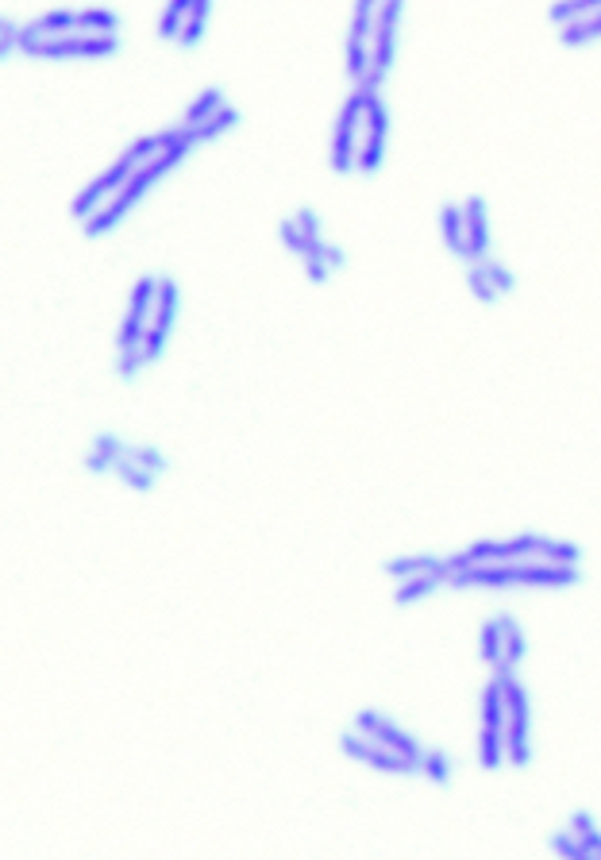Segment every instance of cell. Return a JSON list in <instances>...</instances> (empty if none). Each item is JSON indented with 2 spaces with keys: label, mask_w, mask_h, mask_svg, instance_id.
Here are the masks:
<instances>
[{
  "label": "cell",
  "mask_w": 601,
  "mask_h": 860,
  "mask_svg": "<svg viewBox=\"0 0 601 860\" xmlns=\"http://www.w3.org/2000/svg\"><path fill=\"white\" fill-rule=\"evenodd\" d=\"M162 140V151L154 155L151 162H143L140 170H135L132 178H128V185L116 193L112 201H104L101 209H96L89 221H81V232L89 235V240H101V235H109L116 224L128 221V213H132L135 205H140L143 198H147L151 185H159L162 178L170 174V170L177 166L182 159H190V151L197 148V135H193V128H166V132H159Z\"/></svg>",
  "instance_id": "obj_1"
},
{
  "label": "cell",
  "mask_w": 601,
  "mask_h": 860,
  "mask_svg": "<svg viewBox=\"0 0 601 860\" xmlns=\"http://www.w3.org/2000/svg\"><path fill=\"white\" fill-rule=\"evenodd\" d=\"M579 579V567L571 564H543V559H506V564H478L467 571H455L448 579L451 590L486 587V590H509V587H571Z\"/></svg>",
  "instance_id": "obj_2"
},
{
  "label": "cell",
  "mask_w": 601,
  "mask_h": 860,
  "mask_svg": "<svg viewBox=\"0 0 601 860\" xmlns=\"http://www.w3.org/2000/svg\"><path fill=\"white\" fill-rule=\"evenodd\" d=\"M162 151V140L159 135H143V140H135L132 148L124 151L116 162H112L109 170H104L101 178H93V182L85 185V190L74 198V205H70V213H74V221H89V216L96 213V209L104 205V201H112L120 190L128 185V178L135 174V170L143 166V162H151L154 155Z\"/></svg>",
  "instance_id": "obj_3"
},
{
  "label": "cell",
  "mask_w": 601,
  "mask_h": 860,
  "mask_svg": "<svg viewBox=\"0 0 601 860\" xmlns=\"http://www.w3.org/2000/svg\"><path fill=\"white\" fill-rule=\"evenodd\" d=\"M462 556L470 567L478 564H506V559H543V564H579V545L571 540H548L540 533H521L513 540H478Z\"/></svg>",
  "instance_id": "obj_4"
},
{
  "label": "cell",
  "mask_w": 601,
  "mask_h": 860,
  "mask_svg": "<svg viewBox=\"0 0 601 860\" xmlns=\"http://www.w3.org/2000/svg\"><path fill=\"white\" fill-rule=\"evenodd\" d=\"M375 97V89L367 85H355V93L344 101L336 117V128H332V151H328V162L336 174H352L355 170V159H359V140H363V117H367V104Z\"/></svg>",
  "instance_id": "obj_5"
},
{
  "label": "cell",
  "mask_w": 601,
  "mask_h": 860,
  "mask_svg": "<svg viewBox=\"0 0 601 860\" xmlns=\"http://www.w3.org/2000/svg\"><path fill=\"white\" fill-rule=\"evenodd\" d=\"M501 679V691H506V760L513 768L532 765V710H528V695L524 687L513 679V671H493Z\"/></svg>",
  "instance_id": "obj_6"
},
{
  "label": "cell",
  "mask_w": 601,
  "mask_h": 860,
  "mask_svg": "<svg viewBox=\"0 0 601 860\" xmlns=\"http://www.w3.org/2000/svg\"><path fill=\"white\" fill-rule=\"evenodd\" d=\"M401 16H405V0H381L378 4V20H375V36H370V74L363 85L381 89L389 67H394V51H397V31H401Z\"/></svg>",
  "instance_id": "obj_7"
},
{
  "label": "cell",
  "mask_w": 601,
  "mask_h": 860,
  "mask_svg": "<svg viewBox=\"0 0 601 860\" xmlns=\"http://www.w3.org/2000/svg\"><path fill=\"white\" fill-rule=\"evenodd\" d=\"M478 757L490 772L506 765V691H501L498 676L482 691V745H478Z\"/></svg>",
  "instance_id": "obj_8"
},
{
  "label": "cell",
  "mask_w": 601,
  "mask_h": 860,
  "mask_svg": "<svg viewBox=\"0 0 601 860\" xmlns=\"http://www.w3.org/2000/svg\"><path fill=\"white\" fill-rule=\"evenodd\" d=\"M120 51L116 36H62V39H43V43L28 47L23 54L31 59H47V62H67V59H109Z\"/></svg>",
  "instance_id": "obj_9"
},
{
  "label": "cell",
  "mask_w": 601,
  "mask_h": 860,
  "mask_svg": "<svg viewBox=\"0 0 601 860\" xmlns=\"http://www.w3.org/2000/svg\"><path fill=\"white\" fill-rule=\"evenodd\" d=\"M381 0H355L352 12V31H347V74L355 85H363L370 74V36H375Z\"/></svg>",
  "instance_id": "obj_10"
},
{
  "label": "cell",
  "mask_w": 601,
  "mask_h": 860,
  "mask_svg": "<svg viewBox=\"0 0 601 860\" xmlns=\"http://www.w3.org/2000/svg\"><path fill=\"white\" fill-rule=\"evenodd\" d=\"M339 749H344L352 760H359V765L375 768V772H394V776H412V772H420V765H412L409 757H401V752H394V749H386V745H378L375 737L359 733V729H352V733L339 737Z\"/></svg>",
  "instance_id": "obj_11"
},
{
  "label": "cell",
  "mask_w": 601,
  "mask_h": 860,
  "mask_svg": "<svg viewBox=\"0 0 601 860\" xmlns=\"http://www.w3.org/2000/svg\"><path fill=\"white\" fill-rule=\"evenodd\" d=\"M386 140H389V112H386V104H381V97L375 93L367 104V117H363L359 159H355V170H359V174H378L381 162H386Z\"/></svg>",
  "instance_id": "obj_12"
},
{
  "label": "cell",
  "mask_w": 601,
  "mask_h": 860,
  "mask_svg": "<svg viewBox=\"0 0 601 860\" xmlns=\"http://www.w3.org/2000/svg\"><path fill=\"white\" fill-rule=\"evenodd\" d=\"M154 297H159V279H140V282H135L132 302H128L124 324H120V336H116V352H132V347H143V332H147V324H151Z\"/></svg>",
  "instance_id": "obj_13"
},
{
  "label": "cell",
  "mask_w": 601,
  "mask_h": 860,
  "mask_svg": "<svg viewBox=\"0 0 601 860\" xmlns=\"http://www.w3.org/2000/svg\"><path fill=\"white\" fill-rule=\"evenodd\" d=\"M174 313H177V286L170 279H159V297H154V313H151V324L143 332V355L147 363H154L166 347V336L174 328Z\"/></svg>",
  "instance_id": "obj_14"
},
{
  "label": "cell",
  "mask_w": 601,
  "mask_h": 860,
  "mask_svg": "<svg viewBox=\"0 0 601 860\" xmlns=\"http://www.w3.org/2000/svg\"><path fill=\"white\" fill-rule=\"evenodd\" d=\"M355 729H359V733H367V737H375V741L386 745V749L409 757L412 765H420V760H425V752H428V749H420V745H417V737H409L405 729H397L394 721L381 718V714H375V710H359V714H355Z\"/></svg>",
  "instance_id": "obj_15"
},
{
  "label": "cell",
  "mask_w": 601,
  "mask_h": 860,
  "mask_svg": "<svg viewBox=\"0 0 601 860\" xmlns=\"http://www.w3.org/2000/svg\"><path fill=\"white\" fill-rule=\"evenodd\" d=\"M462 221H467V251H462V263H482L490 255V229H486V201L478 193H470L462 201Z\"/></svg>",
  "instance_id": "obj_16"
},
{
  "label": "cell",
  "mask_w": 601,
  "mask_h": 860,
  "mask_svg": "<svg viewBox=\"0 0 601 860\" xmlns=\"http://www.w3.org/2000/svg\"><path fill=\"white\" fill-rule=\"evenodd\" d=\"M389 579H412V575H440L444 583L451 579V564L444 556H401L386 564Z\"/></svg>",
  "instance_id": "obj_17"
},
{
  "label": "cell",
  "mask_w": 601,
  "mask_h": 860,
  "mask_svg": "<svg viewBox=\"0 0 601 860\" xmlns=\"http://www.w3.org/2000/svg\"><path fill=\"white\" fill-rule=\"evenodd\" d=\"M440 587H444L440 575H412V579H397L394 603L397 606H412V603H420V598L436 595Z\"/></svg>",
  "instance_id": "obj_18"
},
{
  "label": "cell",
  "mask_w": 601,
  "mask_h": 860,
  "mask_svg": "<svg viewBox=\"0 0 601 860\" xmlns=\"http://www.w3.org/2000/svg\"><path fill=\"white\" fill-rule=\"evenodd\" d=\"M501 621V668L498 671H513L524 660V633L513 618H498Z\"/></svg>",
  "instance_id": "obj_19"
},
{
  "label": "cell",
  "mask_w": 601,
  "mask_h": 860,
  "mask_svg": "<svg viewBox=\"0 0 601 860\" xmlns=\"http://www.w3.org/2000/svg\"><path fill=\"white\" fill-rule=\"evenodd\" d=\"M440 224H444V243H448V251L462 259V251H467V221H462V205H444Z\"/></svg>",
  "instance_id": "obj_20"
},
{
  "label": "cell",
  "mask_w": 601,
  "mask_h": 860,
  "mask_svg": "<svg viewBox=\"0 0 601 860\" xmlns=\"http://www.w3.org/2000/svg\"><path fill=\"white\" fill-rule=\"evenodd\" d=\"M227 104V97H224V89L221 85H208L205 93L197 97V101L190 104V112H185V128H197V124H205L213 112H221Z\"/></svg>",
  "instance_id": "obj_21"
},
{
  "label": "cell",
  "mask_w": 601,
  "mask_h": 860,
  "mask_svg": "<svg viewBox=\"0 0 601 860\" xmlns=\"http://www.w3.org/2000/svg\"><path fill=\"white\" fill-rule=\"evenodd\" d=\"M563 31V43L567 47H587V43H594V39H601V8L598 12H590V16H582V20H574V23H567V28H559Z\"/></svg>",
  "instance_id": "obj_22"
},
{
  "label": "cell",
  "mask_w": 601,
  "mask_h": 860,
  "mask_svg": "<svg viewBox=\"0 0 601 860\" xmlns=\"http://www.w3.org/2000/svg\"><path fill=\"white\" fill-rule=\"evenodd\" d=\"M240 124V109H232V104H224L221 112H213V117L205 120V124L193 128V135H197V143H213L221 140L224 132H232V128Z\"/></svg>",
  "instance_id": "obj_23"
},
{
  "label": "cell",
  "mask_w": 601,
  "mask_h": 860,
  "mask_svg": "<svg viewBox=\"0 0 601 860\" xmlns=\"http://www.w3.org/2000/svg\"><path fill=\"white\" fill-rule=\"evenodd\" d=\"M190 8H193V0H166V8H162V20H159V36L166 39V43H177V36H182Z\"/></svg>",
  "instance_id": "obj_24"
},
{
  "label": "cell",
  "mask_w": 601,
  "mask_h": 860,
  "mask_svg": "<svg viewBox=\"0 0 601 860\" xmlns=\"http://www.w3.org/2000/svg\"><path fill=\"white\" fill-rule=\"evenodd\" d=\"M205 20H208V0H193L190 16H185V28L182 36H177V47H185V51H193V47L205 39Z\"/></svg>",
  "instance_id": "obj_25"
},
{
  "label": "cell",
  "mask_w": 601,
  "mask_h": 860,
  "mask_svg": "<svg viewBox=\"0 0 601 860\" xmlns=\"http://www.w3.org/2000/svg\"><path fill=\"white\" fill-rule=\"evenodd\" d=\"M598 8H601V0H556L551 12H548V20L556 23V28H567V23L582 20V16L598 12Z\"/></svg>",
  "instance_id": "obj_26"
},
{
  "label": "cell",
  "mask_w": 601,
  "mask_h": 860,
  "mask_svg": "<svg viewBox=\"0 0 601 860\" xmlns=\"http://www.w3.org/2000/svg\"><path fill=\"white\" fill-rule=\"evenodd\" d=\"M567 830H571L574 838H579L582 846H587L590 860H598V857H601V830H598V822L587 815V810H579V815H571V826H567Z\"/></svg>",
  "instance_id": "obj_27"
},
{
  "label": "cell",
  "mask_w": 601,
  "mask_h": 860,
  "mask_svg": "<svg viewBox=\"0 0 601 860\" xmlns=\"http://www.w3.org/2000/svg\"><path fill=\"white\" fill-rule=\"evenodd\" d=\"M116 28H120V20L109 12V8H85V12H81V31H85V36H116Z\"/></svg>",
  "instance_id": "obj_28"
},
{
  "label": "cell",
  "mask_w": 601,
  "mask_h": 860,
  "mask_svg": "<svg viewBox=\"0 0 601 860\" xmlns=\"http://www.w3.org/2000/svg\"><path fill=\"white\" fill-rule=\"evenodd\" d=\"M467 282H470V294H475L482 305H493V302L501 297L498 286L490 282V274L482 271V263H470V266H467Z\"/></svg>",
  "instance_id": "obj_29"
},
{
  "label": "cell",
  "mask_w": 601,
  "mask_h": 860,
  "mask_svg": "<svg viewBox=\"0 0 601 860\" xmlns=\"http://www.w3.org/2000/svg\"><path fill=\"white\" fill-rule=\"evenodd\" d=\"M112 475H120V478H124V483L132 486V490H151V486H154V478H159V475H154V471H147L143 464H135V459H120V464H116V471H112Z\"/></svg>",
  "instance_id": "obj_30"
},
{
  "label": "cell",
  "mask_w": 601,
  "mask_h": 860,
  "mask_svg": "<svg viewBox=\"0 0 601 860\" xmlns=\"http://www.w3.org/2000/svg\"><path fill=\"white\" fill-rule=\"evenodd\" d=\"M482 660L490 664L493 671L501 668V621L498 618L486 621V629H482Z\"/></svg>",
  "instance_id": "obj_31"
},
{
  "label": "cell",
  "mask_w": 601,
  "mask_h": 860,
  "mask_svg": "<svg viewBox=\"0 0 601 860\" xmlns=\"http://www.w3.org/2000/svg\"><path fill=\"white\" fill-rule=\"evenodd\" d=\"M420 776H428L432 783H448L451 780V765L444 752H425V760H420Z\"/></svg>",
  "instance_id": "obj_32"
},
{
  "label": "cell",
  "mask_w": 601,
  "mask_h": 860,
  "mask_svg": "<svg viewBox=\"0 0 601 860\" xmlns=\"http://www.w3.org/2000/svg\"><path fill=\"white\" fill-rule=\"evenodd\" d=\"M551 849H556L559 857H567V860H590V853H587V846H582L579 838H574L571 830H563V833H556L551 838Z\"/></svg>",
  "instance_id": "obj_33"
},
{
  "label": "cell",
  "mask_w": 601,
  "mask_h": 860,
  "mask_svg": "<svg viewBox=\"0 0 601 860\" xmlns=\"http://www.w3.org/2000/svg\"><path fill=\"white\" fill-rule=\"evenodd\" d=\"M482 271L490 274V282H493V286H498V294H501V297H506V294H513V286H517V282H513V274H509V266H501L498 259H490V255H486V259H482Z\"/></svg>",
  "instance_id": "obj_34"
},
{
  "label": "cell",
  "mask_w": 601,
  "mask_h": 860,
  "mask_svg": "<svg viewBox=\"0 0 601 860\" xmlns=\"http://www.w3.org/2000/svg\"><path fill=\"white\" fill-rule=\"evenodd\" d=\"M132 459H135V464H143L147 471H154V475H162V471H166V456H162L159 448H147V444H132Z\"/></svg>",
  "instance_id": "obj_35"
},
{
  "label": "cell",
  "mask_w": 601,
  "mask_h": 860,
  "mask_svg": "<svg viewBox=\"0 0 601 860\" xmlns=\"http://www.w3.org/2000/svg\"><path fill=\"white\" fill-rule=\"evenodd\" d=\"M116 367H120V375H124V378H132L135 371L147 367V355H143V347H132V352H120V363H116Z\"/></svg>",
  "instance_id": "obj_36"
},
{
  "label": "cell",
  "mask_w": 601,
  "mask_h": 860,
  "mask_svg": "<svg viewBox=\"0 0 601 860\" xmlns=\"http://www.w3.org/2000/svg\"><path fill=\"white\" fill-rule=\"evenodd\" d=\"M282 243H286V247H289V251H294V255H297V259H300V255H305V247H308V243H305V235H300V232H297L294 216H289V221H282Z\"/></svg>",
  "instance_id": "obj_37"
},
{
  "label": "cell",
  "mask_w": 601,
  "mask_h": 860,
  "mask_svg": "<svg viewBox=\"0 0 601 860\" xmlns=\"http://www.w3.org/2000/svg\"><path fill=\"white\" fill-rule=\"evenodd\" d=\"M0 51L16 54V23H4V28H0Z\"/></svg>",
  "instance_id": "obj_38"
}]
</instances>
